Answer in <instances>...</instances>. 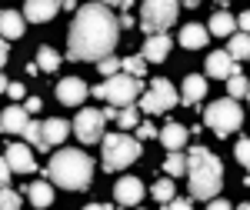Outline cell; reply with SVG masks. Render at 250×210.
<instances>
[{"mask_svg": "<svg viewBox=\"0 0 250 210\" xmlns=\"http://www.w3.org/2000/svg\"><path fill=\"white\" fill-rule=\"evenodd\" d=\"M120 40V20L107 3H83L74 10V23L67 30V57L70 60H100Z\"/></svg>", "mask_w": 250, "mask_h": 210, "instance_id": "cell-1", "label": "cell"}, {"mask_svg": "<svg viewBox=\"0 0 250 210\" xmlns=\"http://www.w3.org/2000/svg\"><path fill=\"white\" fill-rule=\"evenodd\" d=\"M187 177H190L193 197L197 200H210L224 187V164L207 147H190V153H187Z\"/></svg>", "mask_w": 250, "mask_h": 210, "instance_id": "cell-2", "label": "cell"}, {"mask_svg": "<svg viewBox=\"0 0 250 210\" xmlns=\"http://www.w3.org/2000/svg\"><path fill=\"white\" fill-rule=\"evenodd\" d=\"M47 177H50L57 187H63V190H87L90 180H94V160H90L87 153L63 147V150H57L54 160L47 164Z\"/></svg>", "mask_w": 250, "mask_h": 210, "instance_id": "cell-3", "label": "cell"}, {"mask_svg": "<svg viewBox=\"0 0 250 210\" xmlns=\"http://www.w3.org/2000/svg\"><path fill=\"white\" fill-rule=\"evenodd\" d=\"M140 94H144V84H140V77H134V74H120V70H117L114 77H107V84L94 87V97H97V100H107V104H114V107L137 104V97H140Z\"/></svg>", "mask_w": 250, "mask_h": 210, "instance_id": "cell-4", "label": "cell"}, {"mask_svg": "<svg viewBox=\"0 0 250 210\" xmlns=\"http://www.w3.org/2000/svg\"><path fill=\"white\" fill-rule=\"evenodd\" d=\"M104 140V170L107 173H117L124 170V167H130L137 157H140V140H134V137L127 134H107L100 137Z\"/></svg>", "mask_w": 250, "mask_h": 210, "instance_id": "cell-5", "label": "cell"}, {"mask_svg": "<svg viewBox=\"0 0 250 210\" xmlns=\"http://www.w3.org/2000/svg\"><path fill=\"white\" fill-rule=\"evenodd\" d=\"M180 10V0H144L140 7V30L144 34H164L167 27H173Z\"/></svg>", "mask_w": 250, "mask_h": 210, "instance_id": "cell-6", "label": "cell"}, {"mask_svg": "<svg viewBox=\"0 0 250 210\" xmlns=\"http://www.w3.org/2000/svg\"><path fill=\"white\" fill-rule=\"evenodd\" d=\"M204 124L213 127L220 137H227V134H233V130L244 124V110H240V104H237L233 97H227V100H213L210 107L204 110Z\"/></svg>", "mask_w": 250, "mask_h": 210, "instance_id": "cell-7", "label": "cell"}, {"mask_svg": "<svg viewBox=\"0 0 250 210\" xmlns=\"http://www.w3.org/2000/svg\"><path fill=\"white\" fill-rule=\"evenodd\" d=\"M70 130L80 137V144H97L104 137V110H80Z\"/></svg>", "mask_w": 250, "mask_h": 210, "instance_id": "cell-8", "label": "cell"}, {"mask_svg": "<svg viewBox=\"0 0 250 210\" xmlns=\"http://www.w3.org/2000/svg\"><path fill=\"white\" fill-rule=\"evenodd\" d=\"M114 200L120 207H137L144 200V184L137 177H120L117 187H114Z\"/></svg>", "mask_w": 250, "mask_h": 210, "instance_id": "cell-9", "label": "cell"}, {"mask_svg": "<svg viewBox=\"0 0 250 210\" xmlns=\"http://www.w3.org/2000/svg\"><path fill=\"white\" fill-rule=\"evenodd\" d=\"M57 97H60V104H67V107H80L83 97H87V84L80 77H63L57 84Z\"/></svg>", "mask_w": 250, "mask_h": 210, "instance_id": "cell-10", "label": "cell"}, {"mask_svg": "<svg viewBox=\"0 0 250 210\" xmlns=\"http://www.w3.org/2000/svg\"><path fill=\"white\" fill-rule=\"evenodd\" d=\"M150 97L157 100L160 114H167V110H173V107H177V100H180V94L173 90V84L167 80V77H157V80H150Z\"/></svg>", "mask_w": 250, "mask_h": 210, "instance_id": "cell-11", "label": "cell"}, {"mask_svg": "<svg viewBox=\"0 0 250 210\" xmlns=\"http://www.w3.org/2000/svg\"><path fill=\"white\" fill-rule=\"evenodd\" d=\"M7 164H10L14 173H34L37 170V160H34V153L27 150V144H10L7 147Z\"/></svg>", "mask_w": 250, "mask_h": 210, "instance_id": "cell-12", "label": "cell"}, {"mask_svg": "<svg viewBox=\"0 0 250 210\" xmlns=\"http://www.w3.org/2000/svg\"><path fill=\"white\" fill-rule=\"evenodd\" d=\"M170 47H173V40L167 34H150L147 43H144V50H140V57L147 60V63H160V60H167Z\"/></svg>", "mask_w": 250, "mask_h": 210, "instance_id": "cell-13", "label": "cell"}, {"mask_svg": "<svg viewBox=\"0 0 250 210\" xmlns=\"http://www.w3.org/2000/svg\"><path fill=\"white\" fill-rule=\"evenodd\" d=\"M60 3H63V0H27L23 17L30 20V23H43V20H50L60 10Z\"/></svg>", "mask_w": 250, "mask_h": 210, "instance_id": "cell-14", "label": "cell"}, {"mask_svg": "<svg viewBox=\"0 0 250 210\" xmlns=\"http://www.w3.org/2000/svg\"><path fill=\"white\" fill-rule=\"evenodd\" d=\"M237 70H240V67L233 63V57L227 50H213L210 57H207V74L210 77H224V80H227V77L237 74Z\"/></svg>", "mask_w": 250, "mask_h": 210, "instance_id": "cell-15", "label": "cell"}, {"mask_svg": "<svg viewBox=\"0 0 250 210\" xmlns=\"http://www.w3.org/2000/svg\"><path fill=\"white\" fill-rule=\"evenodd\" d=\"M40 127H43V144H47V150H50V147H57V144H63V140L70 137V124H67V120H60V117L43 120Z\"/></svg>", "mask_w": 250, "mask_h": 210, "instance_id": "cell-16", "label": "cell"}, {"mask_svg": "<svg viewBox=\"0 0 250 210\" xmlns=\"http://www.w3.org/2000/svg\"><path fill=\"white\" fill-rule=\"evenodd\" d=\"M207 40H210V30H207L204 23H187V27L180 30V47H187V50L207 47Z\"/></svg>", "mask_w": 250, "mask_h": 210, "instance_id": "cell-17", "label": "cell"}, {"mask_svg": "<svg viewBox=\"0 0 250 210\" xmlns=\"http://www.w3.org/2000/svg\"><path fill=\"white\" fill-rule=\"evenodd\" d=\"M27 120H30V114H27V107H7L3 114H0V127L7 130V134H23V127H27Z\"/></svg>", "mask_w": 250, "mask_h": 210, "instance_id": "cell-18", "label": "cell"}, {"mask_svg": "<svg viewBox=\"0 0 250 210\" xmlns=\"http://www.w3.org/2000/svg\"><path fill=\"white\" fill-rule=\"evenodd\" d=\"M0 37L3 40L23 37V14H17V10H3V14H0Z\"/></svg>", "mask_w": 250, "mask_h": 210, "instance_id": "cell-19", "label": "cell"}, {"mask_svg": "<svg viewBox=\"0 0 250 210\" xmlns=\"http://www.w3.org/2000/svg\"><path fill=\"white\" fill-rule=\"evenodd\" d=\"M157 137H160V144L167 150H184L187 147V127H180V124H167Z\"/></svg>", "mask_w": 250, "mask_h": 210, "instance_id": "cell-20", "label": "cell"}, {"mask_svg": "<svg viewBox=\"0 0 250 210\" xmlns=\"http://www.w3.org/2000/svg\"><path fill=\"white\" fill-rule=\"evenodd\" d=\"M204 94H207V77L190 74L187 80H184V94H180V100H184V104H197V100H204Z\"/></svg>", "mask_w": 250, "mask_h": 210, "instance_id": "cell-21", "label": "cell"}, {"mask_svg": "<svg viewBox=\"0 0 250 210\" xmlns=\"http://www.w3.org/2000/svg\"><path fill=\"white\" fill-rule=\"evenodd\" d=\"M207 30H210L213 37H230L233 30H237V17H230L227 10H220V14H213V17H210Z\"/></svg>", "mask_w": 250, "mask_h": 210, "instance_id": "cell-22", "label": "cell"}, {"mask_svg": "<svg viewBox=\"0 0 250 210\" xmlns=\"http://www.w3.org/2000/svg\"><path fill=\"white\" fill-rule=\"evenodd\" d=\"M27 197H30L34 207H50V204H54V187H50L47 180H37V184L27 187Z\"/></svg>", "mask_w": 250, "mask_h": 210, "instance_id": "cell-23", "label": "cell"}, {"mask_svg": "<svg viewBox=\"0 0 250 210\" xmlns=\"http://www.w3.org/2000/svg\"><path fill=\"white\" fill-rule=\"evenodd\" d=\"M227 54H230L233 60L240 57V60H247L250 57V34H230V43H227Z\"/></svg>", "mask_w": 250, "mask_h": 210, "instance_id": "cell-24", "label": "cell"}, {"mask_svg": "<svg viewBox=\"0 0 250 210\" xmlns=\"http://www.w3.org/2000/svg\"><path fill=\"white\" fill-rule=\"evenodd\" d=\"M37 63H40V70L54 74V70L60 67V54L54 50V47H40V50H37Z\"/></svg>", "mask_w": 250, "mask_h": 210, "instance_id": "cell-25", "label": "cell"}, {"mask_svg": "<svg viewBox=\"0 0 250 210\" xmlns=\"http://www.w3.org/2000/svg\"><path fill=\"white\" fill-rule=\"evenodd\" d=\"M164 170L170 173V177H180V173H187V157L180 150H170L167 153V160H164Z\"/></svg>", "mask_w": 250, "mask_h": 210, "instance_id": "cell-26", "label": "cell"}, {"mask_svg": "<svg viewBox=\"0 0 250 210\" xmlns=\"http://www.w3.org/2000/svg\"><path fill=\"white\" fill-rule=\"evenodd\" d=\"M227 90H230L233 100H237V97H247V94H250V80L240 74V70H237V74L227 77Z\"/></svg>", "mask_w": 250, "mask_h": 210, "instance_id": "cell-27", "label": "cell"}, {"mask_svg": "<svg viewBox=\"0 0 250 210\" xmlns=\"http://www.w3.org/2000/svg\"><path fill=\"white\" fill-rule=\"evenodd\" d=\"M23 137H27V144H30V147H37V150H47V144H43V127H40L37 120H27V127H23Z\"/></svg>", "mask_w": 250, "mask_h": 210, "instance_id": "cell-28", "label": "cell"}, {"mask_svg": "<svg viewBox=\"0 0 250 210\" xmlns=\"http://www.w3.org/2000/svg\"><path fill=\"white\" fill-rule=\"evenodd\" d=\"M120 70H124V74H134V77H144V74H147V60L130 54V57L120 60Z\"/></svg>", "mask_w": 250, "mask_h": 210, "instance_id": "cell-29", "label": "cell"}, {"mask_svg": "<svg viewBox=\"0 0 250 210\" xmlns=\"http://www.w3.org/2000/svg\"><path fill=\"white\" fill-rule=\"evenodd\" d=\"M137 114H140V107L134 110V104H127V107L117 110V124H120L124 130H134V127H137Z\"/></svg>", "mask_w": 250, "mask_h": 210, "instance_id": "cell-30", "label": "cell"}, {"mask_svg": "<svg viewBox=\"0 0 250 210\" xmlns=\"http://www.w3.org/2000/svg\"><path fill=\"white\" fill-rule=\"evenodd\" d=\"M150 193H154V200H157V204H164V207H167V200L173 197V184H170V180H157Z\"/></svg>", "mask_w": 250, "mask_h": 210, "instance_id": "cell-31", "label": "cell"}, {"mask_svg": "<svg viewBox=\"0 0 250 210\" xmlns=\"http://www.w3.org/2000/svg\"><path fill=\"white\" fill-rule=\"evenodd\" d=\"M23 200H20V193L7 190V187H0V210H17Z\"/></svg>", "mask_w": 250, "mask_h": 210, "instance_id": "cell-32", "label": "cell"}, {"mask_svg": "<svg viewBox=\"0 0 250 210\" xmlns=\"http://www.w3.org/2000/svg\"><path fill=\"white\" fill-rule=\"evenodd\" d=\"M97 70H100V74H104V77H114L117 70H120V60H117V57H110V54H107V57H100V60H97Z\"/></svg>", "mask_w": 250, "mask_h": 210, "instance_id": "cell-33", "label": "cell"}, {"mask_svg": "<svg viewBox=\"0 0 250 210\" xmlns=\"http://www.w3.org/2000/svg\"><path fill=\"white\" fill-rule=\"evenodd\" d=\"M233 157H237V160H240V167L250 173V140H240V144L233 147Z\"/></svg>", "mask_w": 250, "mask_h": 210, "instance_id": "cell-34", "label": "cell"}, {"mask_svg": "<svg viewBox=\"0 0 250 210\" xmlns=\"http://www.w3.org/2000/svg\"><path fill=\"white\" fill-rule=\"evenodd\" d=\"M134 130H137V137H140V140H154V137H157V127H154V124H137Z\"/></svg>", "mask_w": 250, "mask_h": 210, "instance_id": "cell-35", "label": "cell"}, {"mask_svg": "<svg viewBox=\"0 0 250 210\" xmlns=\"http://www.w3.org/2000/svg\"><path fill=\"white\" fill-rule=\"evenodd\" d=\"M190 197H177V193H173L170 200H167V207H173V210H190Z\"/></svg>", "mask_w": 250, "mask_h": 210, "instance_id": "cell-36", "label": "cell"}, {"mask_svg": "<svg viewBox=\"0 0 250 210\" xmlns=\"http://www.w3.org/2000/svg\"><path fill=\"white\" fill-rule=\"evenodd\" d=\"M10 164H7V157H0V187H7V180H10Z\"/></svg>", "mask_w": 250, "mask_h": 210, "instance_id": "cell-37", "label": "cell"}, {"mask_svg": "<svg viewBox=\"0 0 250 210\" xmlns=\"http://www.w3.org/2000/svg\"><path fill=\"white\" fill-rule=\"evenodd\" d=\"M7 94L14 97V100H20L23 97V84H7Z\"/></svg>", "mask_w": 250, "mask_h": 210, "instance_id": "cell-38", "label": "cell"}, {"mask_svg": "<svg viewBox=\"0 0 250 210\" xmlns=\"http://www.w3.org/2000/svg\"><path fill=\"white\" fill-rule=\"evenodd\" d=\"M207 204H210V210H227V207H230V204H227L224 197H210Z\"/></svg>", "mask_w": 250, "mask_h": 210, "instance_id": "cell-39", "label": "cell"}, {"mask_svg": "<svg viewBox=\"0 0 250 210\" xmlns=\"http://www.w3.org/2000/svg\"><path fill=\"white\" fill-rule=\"evenodd\" d=\"M237 27H240L244 34H250V14H240V20H237Z\"/></svg>", "mask_w": 250, "mask_h": 210, "instance_id": "cell-40", "label": "cell"}, {"mask_svg": "<svg viewBox=\"0 0 250 210\" xmlns=\"http://www.w3.org/2000/svg\"><path fill=\"white\" fill-rule=\"evenodd\" d=\"M34 110H40V97H30L27 100V114H34Z\"/></svg>", "mask_w": 250, "mask_h": 210, "instance_id": "cell-41", "label": "cell"}, {"mask_svg": "<svg viewBox=\"0 0 250 210\" xmlns=\"http://www.w3.org/2000/svg\"><path fill=\"white\" fill-rule=\"evenodd\" d=\"M3 63H7V40L0 37V67H3Z\"/></svg>", "mask_w": 250, "mask_h": 210, "instance_id": "cell-42", "label": "cell"}, {"mask_svg": "<svg viewBox=\"0 0 250 210\" xmlns=\"http://www.w3.org/2000/svg\"><path fill=\"white\" fill-rule=\"evenodd\" d=\"M130 27H134V17H130V14H127V17H120V30H130Z\"/></svg>", "mask_w": 250, "mask_h": 210, "instance_id": "cell-43", "label": "cell"}, {"mask_svg": "<svg viewBox=\"0 0 250 210\" xmlns=\"http://www.w3.org/2000/svg\"><path fill=\"white\" fill-rule=\"evenodd\" d=\"M60 10H77V0H63V3H60Z\"/></svg>", "mask_w": 250, "mask_h": 210, "instance_id": "cell-44", "label": "cell"}, {"mask_svg": "<svg viewBox=\"0 0 250 210\" xmlns=\"http://www.w3.org/2000/svg\"><path fill=\"white\" fill-rule=\"evenodd\" d=\"M117 7H124V10H130V7H134V0H120Z\"/></svg>", "mask_w": 250, "mask_h": 210, "instance_id": "cell-45", "label": "cell"}, {"mask_svg": "<svg viewBox=\"0 0 250 210\" xmlns=\"http://www.w3.org/2000/svg\"><path fill=\"white\" fill-rule=\"evenodd\" d=\"M7 84H10V80H7V77L0 74V94H3V90H7Z\"/></svg>", "mask_w": 250, "mask_h": 210, "instance_id": "cell-46", "label": "cell"}, {"mask_svg": "<svg viewBox=\"0 0 250 210\" xmlns=\"http://www.w3.org/2000/svg\"><path fill=\"white\" fill-rule=\"evenodd\" d=\"M184 3H187V7H200V0H184Z\"/></svg>", "mask_w": 250, "mask_h": 210, "instance_id": "cell-47", "label": "cell"}, {"mask_svg": "<svg viewBox=\"0 0 250 210\" xmlns=\"http://www.w3.org/2000/svg\"><path fill=\"white\" fill-rule=\"evenodd\" d=\"M100 3H107V7H110V3H120V0H100Z\"/></svg>", "mask_w": 250, "mask_h": 210, "instance_id": "cell-48", "label": "cell"}, {"mask_svg": "<svg viewBox=\"0 0 250 210\" xmlns=\"http://www.w3.org/2000/svg\"><path fill=\"white\" fill-rule=\"evenodd\" d=\"M240 207H244V210H250V200H247V204H240Z\"/></svg>", "mask_w": 250, "mask_h": 210, "instance_id": "cell-49", "label": "cell"}, {"mask_svg": "<svg viewBox=\"0 0 250 210\" xmlns=\"http://www.w3.org/2000/svg\"><path fill=\"white\" fill-rule=\"evenodd\" d=\"M217 3H230V0H217Z\"/></svg>", "mask_w": 250, "mask_h": 210, "instance_id": "cell-50", "label": "cell"}, {"mask_svg": "<svg viewBox=\"0 0 250 210\" xmlns=\"http://www.w3.org/2000/svg\"><path fill=\"white\" fill-rule=\"evenodd\" d=\"M247 97H250V94H247Z\"/></svg>", "mask_w": 250, "mask_h": 210, "instance_id": "cell-51", "label": "cell"}]
</instances>
